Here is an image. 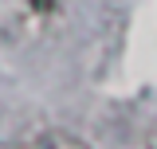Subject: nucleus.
Instances as JSON below:
<instances>
[{"label": "nucleus", "instance_id": "f257e3e1", "mask_svg": "<svg viewBox=\"0 0 157 149\" xmlns=\"http://www.w3.org/2000/svg\"><path fill=\"white\" fill-rule=\"evenodd\" d=\"M16 149H90V145L82 137H75V133H67V130H36Z\"/></svg>", "mask_w": 157, "mask_h": 149}, {"label": "nucleus", "instance_id": "f03ea898", "mask_svg": "<svg viewBox=\"0 0 157 149\" xmlns=\"http://www.w3.org/2000/svg\"><path fill=\"white\" fill-rule=\"evenodd\" d=\"M153 149H157V137H153Z\"/></svg>", "mask_w": 157, "mask_h": 149}]
</instances>
